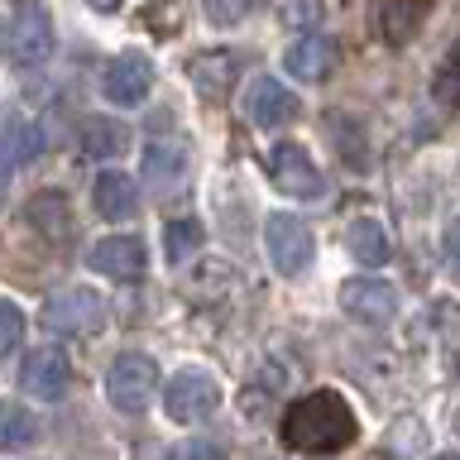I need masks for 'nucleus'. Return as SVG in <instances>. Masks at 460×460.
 <instances>
[{"label": "nucleus", "mask_w": 460, "mask_h": 460, "mask_svg": "<svg viewBox=\"0 0 460 460\" xmlns=\"http://www.w3.org/2000/svg\"><path fill=\"white\" fill-rule=\"evenodd\" d=\"M67 384H72V365H67V355L58 350V345H39V350L24 355L20 388H24L29 398L58 402V398H67Z\"/></svg>", "instance_id": "nucleus-9"}, {"label": "nucleus", "mask_w": 460, "mask_h": 460, "mask_svg": "<svg viewBox=\"0 0 460 460\" xmlns=\"http://www.w3.org/2000/svg\"><path fill=\"white\" fill-rule=\"evenodd\" d=\"M5 154L14 158V164H29V158L43 154V129L34 120H24V115H14V120L5 125Z\"/></svg>", "instance_id": "nucleus-21"}, {"label": "nucleus", "mask_w": 460, "mask_h": 460, "mask_svg": "<svg viewBox=\"0 0 460 460\" xmlns=\"http://www.w3.org/2000/svg\"><path fill=\"white\" fill-rule=\"evenodd\" d=\"M221 408V384L207 369H182L172 374V384H164V412L172 422H207Z\"/></svg>", "instance_id": "nucleus-6"}, {"label": "nucleus", "mask_w": 460, "mask_h": 460, "mask_svg": "<svg viewBox=\"0 0 460 460\" xmlns=\"http://www.w3.org/2000/svg\"><path fill=\"white\" fill-rule=\"evenodd\" d=\"M53 53V14L43 0H14V29H10V58L20 67H39Z\"/></svg>", "instance_id": "nucleus-7"}, {"label": "nucleus", "mask_w": 460, "mask_h": 460, "mask_svg": "<svg viewBox=\"0 0 460 460\" xmlns=\"http://www.w3.org/2000/svg\"><path fill=\"white\" fill-rule=\"evenodd\" d=\"M446 264L460 279V216H451V226H446Z\"/></svg>", "instance_id": "nucleus-26"}, {"label": "nucleus", "mask_w": 460, "mask_h": 460, "mask_svg": "<svg viewBox=\"0 0 460 460\" xmlns=\"http://www.w3.org/2000/svg\"><path fill=\"white\" fill-rule=\"evenodd\" d=\"M456 431H460V417H456Z\"/></svg>", "instance_id": "nucleus-31"}, {"label": "nucleus", "mask_w": 460, "mask_h": 460, "mask_svg": "<svg viewBox=\"0 0 460 460\" xmlns=\"http://www.w3.org/2000/svg\"><path fill=\"white\" fill-rule=\"evenodd\" d=\"M86 5H92L96 14H115V10H120V5H125V0H86Z\"/></svg>", "instance_id": "nucleus-27"}, {"label": "nucleus", "mask_w": 460, "mask_h": 460, "mask_svg": "<svg viewBox=\"0 0 460 460\" xmlns=\"http://www.w3.org/2000/svg\"><path fill=\"white\" fill-rule=\"evenodd\" d=\"M201 250V226L197 221H168L164 230V254H168V264H187Z\"/></svg>", "instance_id": "nucleus-22"}, {"label": "nucleus", "mask_w": 460, "mask_h": 460, "mask_svg": "<svg viewBox=\"0 0 460 460\" xmlns=\"http://www.w3.org/2000/svg\"><path fill=\"white\" fill-rule=\"evenodd\" d=\"M456 106H460V63H456Z\"/></svg>", "instance_id": "nucleus-30"}, {"label": "nucleus", "mask_w": 460, "mask_h": 460, "mask_svg": "<svg viewBox=\"0 0 460 460\" xmlns=\"http://www.w3.org/2000/svg\"><path fill=\"white\" fill-rule=\"evenodd\" d=\"M39 441V417L24 402H0V456L29 451Z\"/></svg>", "instance_id": "nucleus-19"}, {"label": "nucleus", "mask_w": 460, "mask_h": 460, "mask_svg": "<svg viewBox=\"0 0 460 460\" xmlns=\"http://www.w3.org/2000/svg\"><path fill=\"white\" fill-rule=\"evenodd\" d=\"M431 460H460V451H441V456H431Z\"/></svg>", "instance_id": "nucleus-29"}, {"label": "nucleus", "mask_w": 460, "mask_h": 460, "mask_svg": "<svg viewBox=\"0 0 460 460\" xmlns=\"http://www.w3.org/2000/svg\"><path fill=\"white\" fill-rule=\"evenodd\" d=\"M20 341H24V312H20V302L0 297V355H10Z\"/></svg>", "instance_id": "nucleus-24"}, {"label": "nucleus", "mask_w": 460, "mask_h": 460, "mask_svg": "<svg viewBox=\"0 0 460 460\" xmlns=\"http://www.w3.org/2000/svg\"><path fill=\"white\" fill-rule=\"evenodd\" d=\"M187 168H192V158H187L182 144H149V149H144V182H149L158 197L182 192Z\"/></svg>", "instance_id": "nucleus-15"}, {"label": "nucleus", "mask_w": 460, "mask_h": 460, "mask_svg": "<svg viewBox=\"0 0 460 460\" xmlns=\"http://www.w3.org/2000/svg\"><path fill=\"white\" fill-rule=\"evenodd\" d=\"M244 115L259 125V129H283L302 115V101L293 86H283L279 77H254L250 92H244Z\"/></svg>", "instance_id": "nucleus-10"}, {"label": "nucleus", "mask_w": 460, "mask_h": 460, "mask_svg": "<svg viewBox=\"0 0 460 460\" xmlns=\"http://www.w3.org/2000/svg\"><path fill=\"white\" fill-rule=\"evenodd\" d=\"M187 77H192V86L201 96L221 101L230 92V82H235V58L230 53H197L192 63H187Z\"/></svg>", "instance_id": "nucleus-18"}, {"label": "nucleus", "mask_w": 460, "mask_h": 460, "mask_svg": "<svg viewBox=\"0 0 460 460\" xmlns=\"http://www.w3.org/2000/svg\"><path fill=\"white\" fill-rule=\"evenodd\" d=\"M345 250H350L355 264L379 269V264H388V254H394V240H388V226L379 216H355V221L345 226Z\"/></svg>", "instance_id": "nucleus-16"}, {"label": "nucleus", "mask_w": 460, "mask_h": 460, "mask_svg": "<svg viewBox=\"0 0 460 460\" xmlns=\"http://www.w3.org/2000/svg\"><path fill=\"white\" fill-rule=\"evenodd\" d=\"M5 197H10V164L0 158V207H5Z\"/></svg>", "instance_id": "nucleus-28"}, {"label": "nucleus", "mask_w": 460, "mask_h": 460, "mask_svg": "<svg viewBox=\"0 0 460 460\" xmlns=\"http://www.w3.org/2000/svg\"><path fill=\"white\" fill-rule=\"evenodd\" d=\"M336 43H331L326 34H302L293 49L283 53V67H288V77H297V82H326L331 72H336Z\"/></svg>", "instance_id": "nucleus-12"}, {"label": "nucleus", "mask_w": 460, "mask_h": 460, "mask_svg": "<svg viewBox=\"0 0 460 460\" xmlns=\"http://www.w3.org/2000/svg\"><path fill=\"white\" fill-rule=\"evenodd\" d=\"M154 384H158V365L139 350L115 355V365L106 369V398L115 412H144L154 402Z\"/></svg>", "instance_id": "nucleus-3"}, {"label": "nucleus", "mask_w": 460, "mask_h": 460, "mask_svg": "<svg viewBox=\"0 0 460 460\" xmlns=\"http://www.w3.org/2000/svg\"><path fill=\"white\" fill-rule=\"evenodd\" d=\"M92 201H96V211L106 216V221H120V226L139 216V187H135V178H129V172H120V168L96 172Z\"/></svg>", "instance_id": "nucleus-14"}, {"label": "nucleus", "mask_w": 460, "mask_h": 460, "mask_svg": "<svg viewBox=\"0 0 460 460\" xmlns=\"http://www.w3.org/2000/svg\"><path fill=\"white\" fill-rule=\"evenodd\" d=\"M101 92H106V101H111V106H120V111L139 106V101L154 92V63L139 49L115 53L106 63V72H101Z\"/></svg>", "instance_id": "nucleus-8"}, {"label": "nucleus", "mask_w": 460, "mask_h": 460, "mask_svg": "<svg viewBox=\"0 0 460 460\" xmlns=\"http://www.w3.org/2000/svg\"><path fill=\"white\" fill-rule=\"evenodd\" d=\"M172 460H226V451L216 441H187V446L172 451Z\"/></svg>", "instance_id": "nucleus-25"}, {"label": "nucleus", "mask_w": 460, "mask_h": 460, "mask_svg": "<svg viewBox=\"0 0 460 460\" xmlns=\"http://www.w3.org/2000/svg\"><path fill=\"white\" fill-rule=\"evenodd\" d=\"M264 250H269V264L283 273V279H297L302 269L312 264V230L302 216L293 211H273L264 221Z\"/></svg>", "instance_id": "nucleus-5"}, {"label": "nucleus", "mask_w": 460, "mask_h": 460, "mask_svg": "<svg viewBox=\"0 0 460 460\" xmlns=\"http://www.w3.org/2000/svg\"><path fill=\"white\" fill-rule=\"evenodd\" d=\"M82 144L92 158H115V154H125L129 129L115 120V115H92V120L82 125Z\"/></svg>", "instance_id": "nucleus-20"}, {"label": "nucleus", "mask_w": 460, "mask_h": 460, "mask_svg": "<svg viewBox=\"0 0 460 460\" xmlns=\"http://www.w3.org/2000/svg\"><path fill=\"white\" fill-rule=\"evenodd\" d=\"M427 10H431V0H379V14H374V24H379L384 43L402 49V43H412V34L422 29Z\"/></svg>", "instance_id": "nucleus-17"}, {"label": "nucleus", "mask_w": 460, "mask_h": 460, "mask_svg": "<svg viewBox=\"0 0 460 460\" xmlns=\"http://www.w3.org/2000/svg\"><path fill=\"white\" fill-rule=\"evenodd\" d=\"M341 307L365 326H388L398 316V288L384 279H350L341 283Z\"/></svg>", "instance_id": "nucleus-11"}, {"label": "nucleus", "mask_w": 460, "mask_h": 460, "mask_svg": "<svg viewBox=\"0 0 460 460\" xmlns=\"http://www.w3.org/2000/svg\"><path fill=\"white\" fill-rule=\"evenodd\" d=\"M92 269L115 283H135L144 273V244L135 235H106L92 244Z\"/></svg>", "instance_id": "nucleus-13"}, {"label": "nucleus", "mask_w": 460, "mask_h": 460, "mask_svg": "<svg viewBox=\"0 0 460 460\" xmlns=\"http://www.w3.org/2000/svg\"><path fill=\"white\" fill-rule=\"evenodd\" d=\"M355 437H359V417L331 388H316L283 412V441L297 456H336L345 446H355Z\"/></svg>", "instance_id": "nucleus-1"}, {"label": "nucleus", "mask_w": 460, "mask_h": 460, "mask_svg": "<svg viewBox=\"0 0 460 460\" xmlns=\"http://www.w3.org/2000/svg\"><path fill=\"white\" fill-rule=\"evenodd\" d=\"M264 168H269V182L279 187L283 197L312 201V207H322V201L331 197L322 168H316V158L302 149V144H273L269 158H264Z\"/></svg>", "instance_id": "nucleus-2"}, {"label": "nucleus", "mask_w": 460, "mask_h": 460, "mask_svg": "<svg viewBox=\"0 0 460 460\" xmlns=\"http://www.w3.org/2000/svg\"><path fill=\"white\" fill-rule=\"evenodd\" d=\"M264 0H201V10H207V20L216 29H230V24H240L244 14H254Z\"/></svg>", "instance_id": "nucleus-23"}, {"label": "nucleus", "mask_w": 460, "mask_h": 460, "mask_svg": "<svg viewBox=\"0 0 460 460\" xmlns=\"http://www.w3.org/2000/svg\"><path fill=\"white\" fill-rule=\"evenodd\" d=\"M43 326L58 336H96L106 326V297L92 288H58L43 302Z\"/></svg>", "instance_id": "nucleus-4"}]
</instances>
